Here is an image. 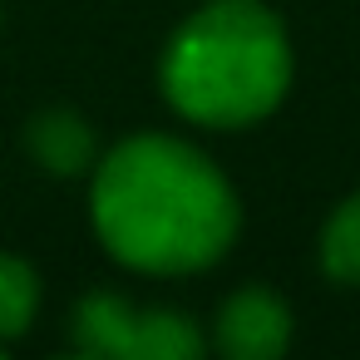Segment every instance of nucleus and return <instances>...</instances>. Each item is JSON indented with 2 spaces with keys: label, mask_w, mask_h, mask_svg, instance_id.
Instances as JSON below:
<instances>
[{
  "label": "nucleus",
  "mask_w": 360,
  "mask_h": 360,
  "mask_svg": "<svg viewBox=\"0 0 360 360\" xmlns=\"http://www.w3.org/2000/svg\"><path fill=\"white\" fill-rule=\"evenodd\" d=\"M94 232L139 271H198L237 237V193L183 139L143 134L94 168Z\"/></svg>",
  "instance_id": "f257e3e1"
},
{
  "label": "nucleus",
  "mask_w": 360,
  "mask_h": 360,
  "mask_svg": "<svg viewBox=\"0 0 360 360\" xmlns=\"http://www.w3.org/2000/svg\"><path fill=\"white\" fill-rule=\"evenodd\" d=\"M168 104L212 129L266 119L291 84V45L281 20L252 0H217L178 25L163 50Z\"/></svg>",
  "instance_id": "f03ea898"
},
{
  "label": "nucleus",
  "mask_w": 360,
  "mask_h": 360,
  "mask_svg": "<svg viewBox=\"0 0 360 360\" xmlns=\"http://www.w3.org/2000/svg\"><path fill=\"white\" fill-rule=\"evenodd\" d=\"M217 345L232 360H271L291 345V311L266 286H242L217 311Z\"/></svg>",
  "instance_id": "7ed1b4c3"
},
{
  "label": "nucleus",
  "mask_w": 360,
  "mask_h": 360,
  "mask_svg": "<svg viewBox=\"0 0 360 360\" xmlns=\"http://www.w3.org/2000/svg\"><path fill=\"white\" fill-rule=\"evenodd\" d=\"M30 153L40 168L75 178L94 163V129L75 114V109H45L30 119Z\"/></svg>",
  "instance_id": "20e7f679"
},
{
  "label": "nucleus",
  "mask_w": 360,
  "mask_h": 360,
  "mask_svg": "<svg viewBox=\"0 0 360 360\" xmlns=\"http://www.w3.org/2000/svg\"><path fill=\"white\" fill-rule=\"evenodd\" d=\"M134 316L139 306H129L124 296H84L75 306V350L99 355V360H129V335H134Z\"/></svg>",
  "instance_id": "39448f33"
},
{
  "label": "nucleus",
  "mask_w": 360,
  "mask_h": 360,
  "mask_svg": "<svg viewBox=\"0 0 360 360\" xmlns=\"http://www.w3.org/2000/svg\"><path fill=\"white\" fill-rule=\"evenodd\" d=\"M202 350V330L183 311H139L129 335V360H193Z\"/></svg>",
  "instance_id": "423d86ee"
},
{
  "label": "nucleus",
  "mask_w": 360,
  "mask_h": 360,
  "mask_svg": "<svg viewBox=\"0 0 360 360\" xmlns=\"http://www.w3.org/2000/svg\"><path fill=\"white\" fill-rule=\"evenodd\" d=\"M321 266L340 286H360V193H350L321 227Z\"/></svg>",
  "instance_id": "0eeeda50"
},
{
  "label": "nucleus",
  "mask_w": 360,
  "mask_h": 360,
  "mask_svg": "<svg viewBox=\"0 0 360 360\" xmlns=\"http://www.w3.org/2000/svg\"><path fill=\"white\" fill-rule=\"evenodd\" d=\"M35 311H40V276L20 257H0V340L25 335Z\"/></svg>",
  "instance_id": "6e6552de"
}]
</instances>
